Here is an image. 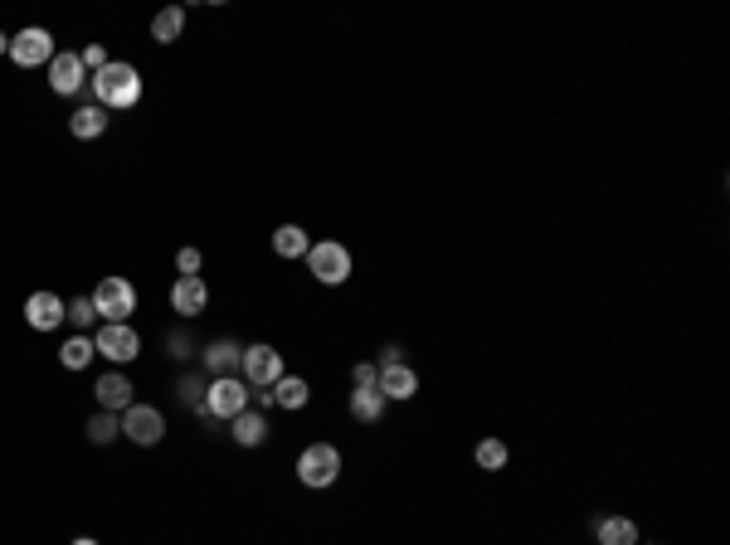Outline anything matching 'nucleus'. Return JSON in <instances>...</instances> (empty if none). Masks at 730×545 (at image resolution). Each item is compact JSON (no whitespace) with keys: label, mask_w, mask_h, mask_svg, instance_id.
<instances>
[{"label":"nucleus","mask_w":730,"mask_h":545,"mask_svg":"<svg viewBox=\"0 0 730 545\" xmlns=\"http://www.w3.org/2000/svg\"><path fill=\"white\" fill-rule=\"evenodd\" d=\"M88 83H93L98 108H108V112H127L142 103V73L132 69V64H108L103 73H93Z\"/></svg>","instance_id":"obj_1"},{"label":"nucleus","mask_w":730,"mask_h":545,"mask_svg":"<svg viewBox=\"0 0 730 545\" xmlns=\"http://www.w3.org/2000/svg\"><path fill=\"white\" fill-rule=\"evenodd\" d=\"M244 409H249V385H244L239 375H219L215 385H205V409H200V419H210V424L224 419V424H229V419H239Z\"/></svg>","instance_id":"obj_2"},{"label":"nucleus","mask_w":730,"mask_h":545,"mask_svg":"<svg viewBox=\"0 0 730 545\" xmlns=\"http://www.w3.org/2000/svg\"><path fill=\"white\" fill-rule=\"evenodd\" d=\"M307 268H312V278H317V283L336 288V283H346V278H351V249H346V244H336V239H322V244H312V249H307Z\"/></svg>","instance_id":"obj_3"},{"label":"nucleus","mask_w":730,"mask_h":545,"mask_svg":"<svg viewBox=\"0 0 730 545\" xmlns=\"http://www.w3.org/2000/svg\"><path fill=\"white\" fill-rule=\"evenodd\" d=\"M336 477H341V453H336L331 443L302 448V458H297V482H302V487H331Z\"/></svg>","instance_id":"obj_4"},{"label":"nucleus","mask_w":730,"mask_h":545,"mask_svg":"<svg viewBox=\"0 0 730 545\" xmlns=\"http://www.w3.org/2000/svg\"><path fill=\"white\" fill-rule=\"evenodd\" d=\"M93 307H98L103 322H127V317L137 312V288H132L127 278H103V283L93 288Z\"/></svg>","instance_id":"obj_5"},{"label":"nucleus","mask_w":730,"mask_h":545,"mask_svg":"<svg viewBox=\"0 0 730 545\" xmlns=\"http://www.w3.org/2000/svg\"><path fill=\"white\" fill-rule=\"evenodd\" d=\"M93 351H98V356H108L112 365H127V361H137V356H142V336L127 327V322H103L98 336H93Z\"/></svg>","instance_id":"obj_6"},{"label":"nucleus","mask_w":730,"mask_h":545,"mask_svg":"<svg viewBox=\"0 0 730 545\" xmlns=\"http://www.w3.org/2000/svg\"><path fill=\"white\" fill-rule=\"evenodd\" d=\"M239 375H244V385H254V390H273L288 370H283V356H278L273 346H244Z\"/></svg>","instance_id":"obj_7"},{"label":"nucleus","mask_w":730,"mask_h":545,"mask_svg":"<svg viewBox=\"0 0 730 545\" xmlns=\"http://www.w3.org/2000/svg\"><path fill=\"white\" fill-rule=\"evenodd\" d=\"M10 59L20 64V69H49V59H54V35L49 30H20V35H10Z\"/></svg>","instance_id":"obj_8"},{"label":"nucleus","mask_w":730,"mask_h":545,"mask_svg":"<svg viewBox=\"0 0 730 545\" xmlns=\"http://www.w3.org/2000/svg\"><path fill=\"white\" fill-rule=\"evenodd\" d=\"M122 434L132 438V443H142V448H151V443L166 438V419H161V409H151V404H132V409L122 414Z\"/></svg>","instance_id":"obj_9"},{"label":"nucleus","mask_w":730,"mask_h":545,"mask_svg":"<svg viewBox=\"0 0 730 545\" xmlns=\"http://www.w3.org/2000/svg\"><path fill=\"white\" fill-rule=\"evenodd\" d=\"M64 307H69V302L54 297V292H30V297H25V322L35 331H54L64 322Z\"/></svg>","instance_id":"obj_10"},{"label":"nucleus","mask_w":730,"mask_h":545,"mask_svg":"<svg viewBox=\"0 0 730 545\" xmlns=\"http://www.w3.org/2000/svg\"><path fill=\"white\" fill-rule=\"evenodd\" d=\"M83 83H88V69H83L78 54H54V59H49V88H54V93L69 98V93H78Z\"/></svg>","instance_id":"obj_11"},{"label":"nucleus","mask_w":730,"mask_h":545,"mask_svg":"<svg viewBox=\"0 0 730 545\" xmlns=\"http://www.w3.org/2000/svg\"><path fill=\"white\" fill-rule=\"evenodd\" d=\"M375 390L390 400H414L419 395V375L409 370V365H380V380H375Z\"/></svg>","instance_id":"obj_12"},{"label":"nucleus","mask_w":730,"mask_h":545,"mask_svg":"<svg viewBox=\"0 0 730 545\" xmlns=\"http://www.w3.org/2000/svg\"><path fill=\"white\" fill-rule=\"evenodd\" d=\"M205 302H210L205 278H176V288H171V307H176L181 317H200V312H205Z\"/></svg>","instance_id":"obj_13"},{"label":"nucleus","mask_w":730,"mask_h":545,"mask_svg":"<svg viewBox=\"0 0 730 545\" xmlns=\"http://www.w3.org/2000/svg\"><path fill=\"white\" fill-rule=\"evenodd\" d=\"M98 404H103L108 414H127V409L137 404V400H132V380H127L122 370L103 375V380H98Z\"/></svg>","instance_id":"obj_14"},{"label":"nucleus","mask_w":730,"mask_h":545,"mask_svg":"<svg viewBox=\"0 0 730 545\" xmlns=\"http://www.w3.org/2000/svg\"><path fill=\"white\" fill-rule=\"evenodd\" d=\"M229 434H234L239 448H258V443L268 438V419H263L258 409H244L239 419H229Z\"/></svg>","instance_id":"obj_15"},{"label":"nucleus","mask_w":730,"mask_h":545,"mask_svg":"<svg viewBox=\"0 0 730 545\" xmlns=\"http://www.w3.org/2000/svg\"><path fill=\"white\" fill-rule=\"evenodd\" d=\"M69 132L78 137V142H93V137H103V132H108V108H98V103H93V108H78L69 117Z\"/></svg>","instance_id":"obj_16"},{"label":"nucleus","mask_w":730,"mask_h":545,"mask_svg":"<svg viewBox=\"0 0 730 545\" xmlns=\"http://www.w3.org/2000/svg\"><path fill=\"white\" fill-rule=\"evenodd\" d=\"M594 541L599 545H638V526H633L628 516H604V521L594 526Z\"/></svg>","instance_id":"obj_17"},{"label":"nucleus","mask_w":730,"mask_h":545,"mask_svg":"<svg viewBox=\"0 0 730 545\" xmlns=\"http://www.w3.org/2000/svg\"><path fill=\"white\" fill-rule=\"evenodd\" d=\"M312 249V239H307V229H297V224H283L278 234H273V254L278 258H307Z\"/></svg>","instance_id":"obj_18"},{"label":"nucleus","mask_w":730,"mask_h":545,"mask_svg":"<svg viewBox=\"0 0 730 545\" xmlns=\"http://www.w3.org/2000/svg\"><path fill=\"white\" fill-rule=\"evenodd\" d=\"M312 400V390H307V380H297V375H283L278 385H273V404L278 409H307Z\"/></svg>","instance_id":"obj_19"},{"label":"nucleus","mask_w":730,"mask_h":545,"mask_svg":"<svg viewBox=\"0 0 730 545\" xmlns=\"http://www.w3.org/2000/svg\"><path fill=\"white\" fill-rule=\"evenodd\" d=\"M239 361H244V346H234V341H215V346L205 351V365L215 370V380H219V375H234Z\"/></svg>","instance_id":"obj_20"},{"label":"nucleus","mask_w":730,"mask_h":545,"mask_svg":"<svg viewBox=\"0 0 730 545\" xmlns=\"http://www.w3.org/2000/svg\"><path fill=\"white\" fill-rule=\"evenodd\" d=\"M181 30H185V10H181V5H166V10L151 20V39H156V44H176Z\"/></svg>","instance_id":"obj_21"},{"label":"nucleus","mask_w":730,"mask_h":545,"mask_svg":"<svg viewBox=\"0 0 730 545\" xmlns=\"http://www.w3.org/2000/svg\"><path fill=\"white\" fill-rule=\"evenodd\" d=\"M380 414H385V395L380 390H351V419L380 424Z\"/></svg>","instance_id":"obj_22"},{"label":"nucleus","mask_w":730,"mask_h":545,"mask_svg":"<svg viewBox=\"0 0 730 545\" xmlns=\"http://www.w3.org/2000/svg\"><path fill=\"white\" fill-rule=\"evenodd\" d=\"M507 458H511V448L502 438H482V443H477V468H482V473H502Z\"/></svg>","instance_id":"obj_23"},{"label":"nucleus","mask_w":730,"mask_h":545,"mask_svg":"<svg viewBox=\"0 0 730 545\" xmlns=\"http://www.w3.org/2000/svg\"><path fill=\"white\" fill-rule=\"evenodd\" d=\"M93 356H98V351H93V341H88V336H73V341H64V346H59V361L69 365V370H83V365L93 361Z\"/></svg>","instance_id":"obj_24"},{"label":"nucleus","mask_w":730,"mask_h":545,"mask_svg":"<svg viewBox=\"0 0 730 545\" xmlns=\"http://www.w3.org/2000/svg\"><path fill=\"white\" fill-rule=\"evenodd\" d=\"M64 322H73L78 327V336L98 322V307H93V297H73L69 307H64Z\"/></svg>","instance_id":"obj_25"},{"label":"nucleus","mask_w":730,"mask_h":545,"mask_svg":"<svg viewBox=\"0 0 730 545\" xmlns=\"http://www.w3.org/2000/svg\"><path fill=\"white\" fill-rule=\"evenodd\" d=\"M117 434H122V419H117V414H108V409H103V414L88 424V438H93V443H112Z\"/></svg>","instance_id":"obj_26"},{"label":"nucleus","mask_w":730,"mask_h":545,"mask_svg":"<svg viewBox=\"0 0 730 545\" xmlns=\"http://www.w3.org/2000/svg\"><path fill=\"white\" fill-rule=\"evenodd\" d=\"M78 59H83V69H88V73H103V69L112 64V59H108V49H103V44H88V49H83Z\"/></svg>","instance_id":"obj_27"},{"label":"nucleus","mask_w":730,"mask_h":545,"mask_svg":"<svg viewBox=\"0 0 730 545\" xmlns=\"http://www.w3.org/2000/svg\"><path fill=\"white\" fill-rule=\"evenodd\" d=\"M200 263H205V258H200V249H181V254H176V268H181V278H200Z\"/></svg>","instance_id":"obj_28"},{"label":"nucleus","mask_w":730,"mask_h":545,"mask_svg":"<svg viewBox=\"0 0 730 545\" xmlns=\"http://www.w3.org/2000/svg\"><path fill=\"white\" fill-rule=\"evenodd\" d=\"M181 404H190V409H205V385H200V380H181Z\"/></svg>","instance_id":"obj_29"},{"label":"nucleus","mask_w":730,"mask_h":545,"mask_svg":"<svg viewBox=\"0 0 730 545\" xmlns=\"http://www.w3.org/2000/svg\"><path fill=\"white\" fill-rule=\"evenodd\" d=\"M351 380H356V390H375V380H380V365H356V370H351Z\"/></svg>","instance_id":"obj_30"},{"label":"nucleus","mask_w":730,"mask_h":545,"mask_svg":"<svg viewBox=\"0 0 730 545\" xmlns=\"http://www.w3.org/2000/svg\"><path fill=\"white\" fill-rule=\"evenodd\" d=\"M380 365H404V351H400V346H385V356H380Z\"/></svg>","instance_id":"obj_31"},{"label":"nucleus","mask_w":730,"mask_h":545,"mask_svg":"<svg viewBox=\"0 0 730 545\" xmlns=\"http://www.w3.org/2000/svg\"><path fill=\"white\" fill-rule=\"evenodd\" d=\"M0 54H10V35H0Z\"/></svg>","instance_id":"obj_32"},{"label":"nucleus","mask_w":730,"mask_h":545,"mask_svg":"<svg viewBox=\"0 0 730 545\" xmlns=\"http://www.w3.org/2000/svg\"><path fill=\"white\" fill-rule=\"evenodd\" d=\"M73 545H98V541H88V536H78V541H73Z\"/></svg>","instance_id":"obj_33"},{"label":"nucleus","mask_w":730,"mask_h":545,"mask_svg":"<svg viewBox=\"0 0 730 545\" xmlns=\"http://www.w3.org/2000/svg\"><path fill=\"white\" fill-rule=\"evenodd\" d=\"M638 545H643V541H638ZM657 545H662V541H657Z\"/></svg>","instance_id":"obj_34"}]
</instances>
